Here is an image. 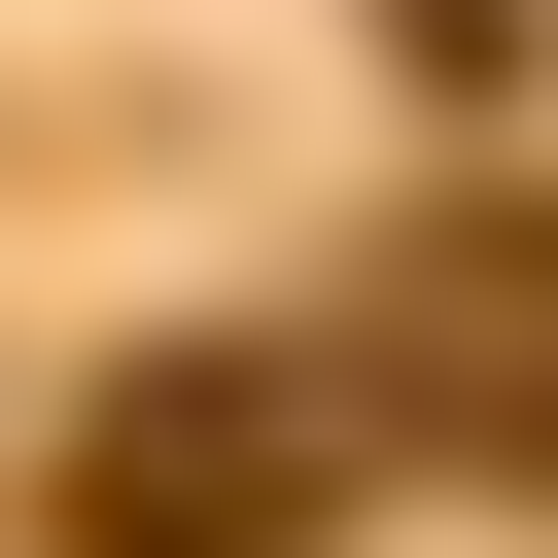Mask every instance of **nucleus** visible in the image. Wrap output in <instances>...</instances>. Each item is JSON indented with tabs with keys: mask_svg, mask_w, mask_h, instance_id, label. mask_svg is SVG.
<instances>
[{
	"mask_svg": "<svg viewBox=\"0 0 558 558\" xmlns=\"http://www.w3.org/2000/svg\"><path fill=\"white\" fill-rule=\"evenodd\" d=\"M314 453H349V384H279V349H140V384L70 418V558H279Z\"/></svg>",
	"mask_w": 558,
	"mask_h": 558,
	"instance_id": "obj_1",
	"label": "nucleus"
},
{
	"mask_svg": "<svg viewBox=\"0 0 558 558\" xmlns=\"http://www.w3.org/2000/svg\"><path fill=\"white\" fill-rule=\"evenodd\" d=\"M349 418H418V453H558V209H453V244H384V314H349Z\"/></svg>",
	"mask_w": 558,
	"mask_h": 558,
	"instance_id": "obj_2",
	"label": "nucleus"
}]
</instances>
